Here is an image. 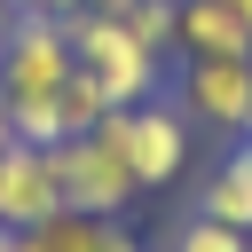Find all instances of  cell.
<instances>
[{
	"label": "cell",
	"instance_id": "1",
	"mask_svg": "<svg viewBox=\"0 0 252 252\" xmlns=\"http://www.w3.org/2000/svg\"><path fill=\"white\" fill-rule=\"evenodd\" d=\"M63 32H71V63L110 94V110H134V102H150V94H158V55H150V47H134L118 16L71 8V16H63Z\"/></svg>",
	"mask_w": 252,
	"mask_h": 252
},
{
	"label": "cell",
	"instance_id": "2",
	"mask_svg": "<svg viewBox=\"0 0 252 252\" xmlns=\"http://www.w3.org/2000/svg\"><path fill=\"white\" fill-rule=\"evenodd\" d=\"M55 181H63V205H71V213H94V220H118V213L142 197V181H134L110 118L87 126V134H71V142H55Z\"/></svg>",
	"mask_w": 252,
	"mask_h": 252
},
{
	"label": "cell",
	"instance_id": "3",
	"mask_svg": "<svg viewBox=\"0 0 252 252\" xmlns=\"http://www.w3.org/2000/svg\"><path fill=\"white\" fill-rule=\"evenodd\" d=\"M110 134H118V150H126V165H134L142 189H165V181L189 173V134H197V126L181 118L173 94H150V102H134V110H110Z\"/></svg>",
	"mask_w": 252,
	"mask_h": 252
},
{
	"label": "cell",
	"instance_id": "4",
	"mask_svg": "<svg viewBox=\"0 0 252 252\" xmlns=\"http://www.w3.org/2000/svg\"><path fill=\"white\" fill-rule=\"evenodd\" d=\"M71 32L63 16H16L8 47H0V102H55V87L71 79Z\"/></svg>",
	"mask_w": 252,
	"mask_h": 252
},
{
	"label": "cell",
	"instance_id": "5",
	"mask_svg": "<svg viewBox=\"0 0 252 252\" xmlns=\"http://www.w3.org/2000/svg\"><path fill=\"white\" fill-rule=\"evenodd\" d=\"M173 102H181L189 126L244 134V110H252V55H181Z\"/></svg>",
	"mask_w": 252,
	"mask_h": 252
},
{
	"label": "cell",
	"instance_id": "6",
	"mask_svg": "<svg viewBox=\"0 0 252 252\" xmlns=\"http://www.w3.org/2000/svg\"><path fill=\"white\" fill-rule=\"evenodd\" d=\"M63 213V181H55V150H0V228H39Z\"/></svg>",
	"mask_w": 252,
	"mask_h": 252
},
{
	"label": "cell",
	"instance_id": "7",
	"mask_svg": "<svg viewBox=\"0 0 252 252\" xmlns=\"http://www.w3.org/2000/svg\"><path fill=\"white\" fill-rule=\"evenodd\" d=\"M197 213L220 220V228H236V236H252V142H244V134H236V142L213 158V173L197 181Z\"/></svg>",
	"mask_w": 252,
	"mask_h": 252
},
{
	"label": "cell",
	"instance_id": "8",
	"mask_svg": "<svg viewBox=\"0 0 252 252\" xmlns=\"http://www.w3.org/2000/svg\"><path fill=\"white\" fill-rule=\"evenodd\" d=\"M173 55H252V32L228 0H173Z\"/></svg>",
	"mask_w": 252,
	"mask_h": 252
},
{
	"label": "cell",
	"instance_id": "9",
	"mask_svg": "<svg viewBox=\"0 0 252 252\" xmlns=\"http://www.w3.org/2000/svg\"><path fill=\"white\" fill-rule=\"evenodd\" d=\"M39 244L47 252H150L126 220H94V213H55V220H39Z\"/></svg>",
	"mask_w": 252,
	"mask_h": 252
},
{
	"label": "cell",
	"instance_id": "10",
	"mask_svg": "<svg viewBox=\"0 0 252 252\" xmlns=\"http://www.w3.org/2000/svg\"><path fill=\"white\" fill-rule=\"evenodd\" d=\"M55 118H63V142H71V134H87V126H102V118H110V94H102L87 71H71V79L55 87Z\"/></svg>",
	"mask_w": 252,
	"mask_h": 252
},
{
	"label": "cell",
	"instance_id": "11",
	"mask_svg": "<svg viewBox=\"0 0 252 252\" xmlns=\"http://www.w3.org/2000/svg\"><path fill=\"white\" fill-rule=\"evenodd\" d=\"M118 24H126V39H134V47H150L158 63L173 55V0H126V8H118Z\"/></svg>",
	"mask_w": 252,
	"mask_h": 252
},
{
	"label": "cell",
	"instance_id": "12",
	"mask_svg": "<svg viewBox=\"0 0 252 252\" xmlns=\"http://www.w3.org/2000/svg\"><path fill=\"white\" fill-rule=\"evenodd\" d=\"M173 252H252V236H236V228H220V220L189 213V220H181V236H173Z\"/></svg>",
	"mask_w": 252,
	"mask_h": 252
},
{
	"label": "cell",
	"instance_id": "13",
	"mask_svg": "<svg viewBox=\"0 0 252 252\" xmlns=\"http://www.w3.org/2000/svg\"><path fill=\"white\" fill-rule=\"evenodd\" d=\"M8 8H16V16H71L79 0H8Z\"/></svg>",
	"mask_w": 252,
	"mask_h": 252
},
{
	"label": "cell",
	"instance_id": "14",
	"mask_svg": "<svg viewBox=\"0 0 252 252\" xmlns=\"http://www.w3.org/2000/svg\"><path fill=\"white\" fill-rule=\"evenodd\" d=\"M0 252H47L39 228H0Z\"/></svg>",
	"mask_w": 252,
	"mask_h": 252
},
{
	"label": "cell",
	"instance_id": "15",
	"mask_svg": "<svg viewBox=\"0 0 252 252\" xmlns=\"http://www.w3.org/2000/svg\"><path fill=\"white\" fill-rule=\"evenodd\" d=\"M79 8H94V16H118V8H126V0H79Z\"/></svg>",
	"mask_w": 252,
	"mask_h": 252
},
{
	"label": "cell",
	"instance_id": "16",
	"mask_svg": "<svg viewBox=\"0 0 252 252\" xmlns=\"http://www.w3.org/2000/svg\"><path fill=\"white\" fill-rule=\"evenodd\" d=\"M8 32H16V8H0V47H8Z\"/></svg>",
	"mask_w": 252,
	"mask_h": 252
},
{
	"label": "cell",
	"instance_id": "17",
	"mask_svg": "<svg viewBox=\"0 0 252 252\" xmlns=\"http://www.w3.org/2000/svg\"><path fill=\"white\" fill-rule=\"evenodd\" d=\"M0 150H16V126H8V110H0Z\"/></svg>",
	"mask_w": 252,
	"mask_h": 252
},
{
	"label": "cell",
	"instance_id": "18",
	"mask_svg": "<svg viewBox=\"0 0 252 252\" xmlns=\"http://www.w3.org/2000/svg\"><path fill=\"white\" fill-rule=\"evenodd\" d=\"M228 8H236V16H244V32H252V0H228Z\"/></svg>",
	"mask_w": 252,
	"mask_h": 252
},
{
	"label": "cell",
	"instance_id": "19",
	"mask_svg": "<svg viewBox=\"0 0 252 252\" xmlns=\"http://www.w3.org/2000/svg\"><path fill=\"white\" fill-rule=\"evenodd\" d=\"M244 142H252V110H244Z\"/></svg>",
	"mask_w": 252,
	"mask_h": 252
},
{
	"label": "cell",
	"instance_id": "20",
	"mask_svg": "<svg viewBox=\"0 0 252 252\" xmlns=\"http://www.w3.org/2000/svg\"><path fill=\"white\" fill-rule=\"evenodd\" d=\"M0 8H8V0H0Z\"/></svg>",
	"mask_w": 252,
	"mask_h": 252
}]
</instances>
